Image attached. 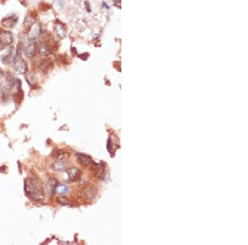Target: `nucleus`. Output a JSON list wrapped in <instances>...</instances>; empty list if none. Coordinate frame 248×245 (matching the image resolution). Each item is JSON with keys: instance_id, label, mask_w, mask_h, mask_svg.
Instances as JSON below:
<instances>
[{"instance_id": "obj_1", "label": "nucleus", "mask_w": 248, "mask_h": 245, "mask_svg": "<svg viewBox=\"0 0 248 245\" xmlns=\"http://www.w3.org/2000/svg\"><path fill=\"white\" fill-rule=\"evenodd\" d=\"M24 191L27 197L34 201L39 202L44 199V192L41 183L34 177H30L24 182Z\"/></svg>"}, {"instance_id": "obj_2", "label": "nucleus", "mask_w": 248, "mask_h": 245, "mask_svg": "<svg viewBox=\"0 0 248 245\" xmlns=\"http://www.w3.org/2000/svg\"><path fill=\"white\" fill-rule=\"evenodd\" d=\"M13 69L18 74H25L27 72V64L22 58L16 57L13 60Z\"/></svg>"}, {"instance_id": "obj_3", "label": "nucleus", "mask_w": 248, "mask_h": 245, "mask_svg": "<svg viewBox=\"0 0 248 245\" xmlns=\"http://www.w3.org/2000/svg\"><path fill=\"white\" fill-rule=\"evenodd\" d=\"M37 50V44L34 40H27V42L24 44L23 46V54H25V56L27 58L33 57L36 54Z\"/></svg>"}, {"instance_id": "obj_4", "label": "nucleus", "mask_w": 248, "mask_h": 245, "mask_svg": "<svg viewBox=\"0 0 248 245\" xmlns=\"http://www.w3.org/2000/svg\"><path fill=\"white\" fill-rule=\"evenodd\" d=\"M13 42V35L10 31H3L0 32V43L3 46H10Z\"/></svg>"}, {"instance_id": "obj_5", "label": "nucleus", "mask_w": 248, "mask_h": 245, "mask_svg": "<svg viewBox=\"0 0 248 245\" xmlns=\"http://www.w3.org/2000/svg\"><path fill=\"white\" fill-rule=\"evenodd\" d=\"M57 186V180L54 177H51L46 183V191L48 197H52L56 191V187Z\"/></svg>"}, {"instance_id": "obj_6", "label": "nucleus", "mask_w": 248, "mask_h": 245, "mask_svg": "<svg viewBox=\"0 0 248 245\" xmlns=\"http://www.w3.org/2000/svg\"><path fill=\"white\" fill-rule=\"evenodd\" d=\"M17 17L15 15H12L8 17L3 18V20L1 21V24L2 26H3L6 28H13V26L17 24Z\"/></svg>"}, {"instance_id": "obj_7", "label": "nucleus", "mask_w": 248, "mask_h": 245, "mask_svg": "<svg viewBox=\"0 0 248 245\" xmlns=\"http://www.w3.org/2000/svg\"><path fill=\"white\" fill-rule=\"evenodd\" d=\"M67 174H68L69 177V182H73L77 180L80 176V169L77 168H69L68 170L66 171Z\"/></svg>"}, {"instance_id": "obj_8", "label": "nucleus", "mask_w": 248, "mask_h": 245, "mask_svg": "<svg viewBox=\"0 0 248 245\" xmlns=\"http://www.w3.org/2000/svg\"><path fill=\"white\" fill-rule=\"evenodd\" d=\"M51 49L50 46L46 43H41L39 46V54L42 57H47L51 54Z\"/></svg>"}, {"instance_id": "obj_9", "label": "nucleus", "mask_w": 248, "mask_h": 245, "mask_svg": "<svg viewBox=\"0 0 248 245\" xmlns=\"http://www.w3.org/2000/svg\"><path fill=\"white\" fill-rule=\"evenodd\" d=\"M78 161L84 166H88L90 165L92 163V159L88 155H86V154H79L77 156Z\"/></svg>"}, {"instance_id": "obj_10", "label": "nucleus", "mask_w": 248, "mask_h": 245, "mask_svg": "<svg viewBox=\"0 0 248 245\" xmlns=\"http://www.w3.org/2000/svg\"><path fill=\"white\" fill-rule=\"evenodd\" d=\"M69 156H70V154L68 152L59 150V151L55 153L53 158H54V160H56V161H65L66 159H68Z\"/></svg>"}, {"instance_id": "obj_11", "label": "nucleus", "mask_w": 248, "mask_h": 245, "mask_svg": "<svg viewBox=\"0 0 248 245\" xmlns=\"http://www.w3.org/2000/svg\"><path fill=\"white\" fill-rule=\"evenodd\" d=\"M40 35H41V28L40 26H36L32 28V30L30 32L28 39L31 40H35Z\"/></svg>"}, {"instance_id": "obj_12", "label": "nucleus", "mask_w": 248, "mask_h": 245, "mask_svg": "<svg viewBox=\"0 0 248 245\" xmlns=\"http://www.w3.org/2000/svg\"><path fill=\"white\" fill-rule=\"evenodd\" d=\"M66 166H67V163L65 161H56L52 164V169L57 172L63 171L66 169Z\"/></svg>"}, {"instance_id": "obj_13", "label": "nucleus", "mask_w": 248, "mask_h": 245, "mask_svg": "<svg viewBox=\"0 0 248 245\" xmlns=\"http://www.w3.org/2000/svg\"><path fill=\"white\" fill-rule=\"evenodd\" d=\"M36 23V19L35 17H31V16H29V17H27L26 19H25V22H24V26L27 27V28H30L31 26H33Z\"/></svg>"}, {"instance_id": "obj_14", "label": "nucleus", "mask_w": 248, "mask_h": 245, "mask_svg": "<svg viewBox=\"0 0 248 245\" xmlns=\"http://www.w3.org/2000/svg\"><path fill=\"white\" fill-rule=\"evenodd\" d=\"M68 191V187L66 185H64V184H60V185L56 186V191L57 193L61 194V195L67 193Z\"/></svg>"}, {"instance_id": "obj_15", "label": "nucleus", "mask_w": 248, "mask_h": 245, "mask_svg": "<svg viewBox=\"0 0 248 245\" xmlns=\"http://www.w3.org/2000/svg\"><path fill=\"white\" fill-rule=\"evenodd\" d=\"M84 194H85V197H87V199H94V196H95V190L92 187L86 188V190L84 191Z\"/></svg>"}, {"instance_id": "obj_16", "label": "nucleus", "mask_w": 248, "mask_h": 245, "mask_svg": "<svg viewBox=\"0 0 248 245\" xmlns=\"http://www.w3.org/2000/svg\"><path fill=\"white\" fill-rule=\"evenodd\" d=\"M56 33L59 37H61V38H64L66 37V31L63 29L62 26H60V25H57L56 26Z\"/></svg>"}, {"instance_id": "obj_17", "label": "nucleus", "mask_w": 248, "mask_h": 245, "mask_svg": "<svg viewBox=\"0 0 248 245\" xmlns=\"http://www.w3.org/2000/svg\"><path fill=\"white\" fill-rule=\"evenodd\" d=\"M57 201L63 205H68L69 203V201L66 199V197H58L57 198Z\"/></svg>"}, {"instance_id": "obj_18", "label": "nucleus", "mask_w": 248, "mask_h": 245, "mask_svg": "<svg viewBox=\"0 0 248 245\" xmlns=\"http://www.w3.org/2000/svg\"><path fill=\"white\" fill-rule=\"evenodd\" d=\"M56 3L58 5L62 8L63 5H64V0H56Z\"/></svg>"}, {"instance_id": "obj_19", "label": "nucleus", "mask_w": 248, "mask_h": 245, "mask_svg": "<svg viewBox=\"0 0 248 245\" xmlns=\"http://www.w3.org/2000/svg\"><path fill=\"white\" fill-rule=\"evenodd\" d=\"M103 5H104V6H105V8H106V9H109V5H107V4H106V3H103Z\"/></svg>"}, {"instance_id": "obj_20", "label": "nucleus", "mask_w": 248, "mask_h": 245, "mask_svg": "<svg viewBox=\"0 0 248 245\" xmlns=\"http://www.w3.org/2000/svg\"><path fill=\"white\" fill-rule=\"evenodd\" d=\"M114 2H115V3H119L120 2V0H113Z\"/></svg>"}]
</instances>
